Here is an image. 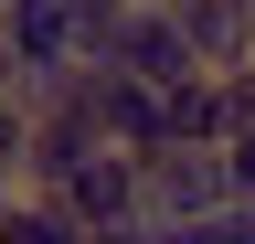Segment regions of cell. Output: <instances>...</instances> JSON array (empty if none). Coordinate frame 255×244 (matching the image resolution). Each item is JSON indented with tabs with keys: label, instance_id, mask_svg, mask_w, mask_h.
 Listing matches in <instances>:
<instances>
[{
	"label": "cell",
	"instance_id": "cell-4",
	"mask_svg": "<svg viewBox=\"0 0 255 244\" xmlns=\"http://www.w3.org/2000/svg\"><path fill=\"white\" fill-rule=\"evenodd\" d=\"M0 223H11V180H0Z\"/></svg>",
	"mask_w": 255,
	"mask_h": 244
},
{
	"label": "cell",
	"instance_id": "cell-1",
	"mask_svg": "<svg viewBox=\"0 0 255 244\" xmlns=\"http://www.w3.org/2000/svg\"><path fill=\"white\" fill-rule=\"evenodd\" d=\"M138 170H149V223H202V212L245 202V191H234V160H223V149H191V138L149 149Z\"/></svg>",
	"mask_w": 255,
	"mask_h": 244
},
{
	"label": "cell",
	"instance_id": "cell-3",
	"mask_svg": "<svg viewBox=\"0 0 255 244\" xmlns=\"http://www.w3.org/2000/svg\"><path fill=\"white\" fill-rule=\"evenodd\" d=\"M32 138H43V106H21L11 85H0V180L32 170Z\"/></svg>",
	"mask_w": 255,
	"mask_h": 244
},
{
	"label": "cell",
	"instance_id": "cell-2",
	"mask_svg": "<svg viewBox=\"0 0 255 244\" xmlns=\"http://www.w3.org/2000/svg\"><path fill=\"white\" fill-rule=\"evenodd\" d=\"M0 244H85V223H75V212H64V202L43 191V202H11V223H0Z\"/></svg>",
	"mask_w": 255,
	"mask_h": 244
}]
</instances>
